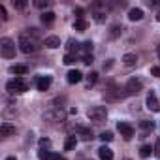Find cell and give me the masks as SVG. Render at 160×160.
<instances>
[{
  "instance_id": "1",
  "label": "cell",
  "mask_w": 160,
  "mask_h": 160,
  "mask_svg": "<svg viewBox=\"0 0 160 160\" xmlns=\"http://www.w3.org/2000/svg\"><path fill=\"white\" fill-rule=\"evenodd\" d=\"M17 45H19V49L23 53L30 55V53H36L40 49V40L30 32H21L19 38H17Z\"/></svg>"
},
{
  "instance_id": "2",
  "label": "cell",
  "mask_w": 160,
  "mask_h": 160,
  "mask_svg": "<svg viewBox=\"0 0 160 160\" xmlns=\"http://www.w3.org/2000/svg\"><path fill=\"white\" fill-rule=\"evenodd\" d=\"M6 89L12 94H15V92H27L28 91V83L25 81L23 77H15V79H12V81L6 83Z\"/></svg>"
},
{
  "instance_id": "3",
  "label": "cell",
  "mask_w": 160,
  "mask_h": 160,
  "mask_svg": "<svg viewBox=\"0 0 160 160\" xmlns=\"http://www.w3.org/2000/svg\"><path fill=\"white\" fill-rule=\"evenodd\" d=\"M87 117H89L92 122L100 124V122H104V121L108 119V111H106V108H102V106H94V108H91V109L87 111Z\"/></svg>"
},
{
  "instance_id": "4",
  "label": "cell",
  "mask_w": 160,
  "mask_h": 160,
  "mask_svg": "<svg viewBox=\"0 0 160 160\" xmlns=\"http://www.w3.org/2000/svg\"><path fill=\"white\" fill-rule=\"evenodd\" d=\"M0 53L4 58H13L15 57V42L10 38H2L0 40Z\"/></svg>"
},
{
  "instance_id": "5",
  "label": "cell",
  "mask_w": 160,
  "mask_h": 160,
  "mask_svg": "<svg viewBox=\"0 0 160 160\" xmlns=\"http://www.w3.org/2000/svg\"><path fill=\"white\" fill-rule=\"evenodd\" d=\"M141 89H143L141 79L132 77V79H128V83H126V87H124V94H126V96H132V94H138Z\"/></svg>"
},
{
  "instance_id": "6",
  "label": "cell",
  "mask_w": 160,
  "mask_h": 160,
  "mask_svg": "<svg viewBox=\"0 0 160 160\" xmlns=\"http://www.w3.org/2000/svg\"><path fill=\"white\" fill-rule=\"evenodd\" d=\"M117 130L121 132V136L124 139H132V136H134V126L128 122H117Z\"/></svg>"
},
{
  "instance_id": "7",
  "label": "cell",
  "mask_w": 160,
  "mask_h": 160,
  "mask_svg": "<svg viewBox=\"0 0 160 160\" xmlns=\"http://www.w3.org/2000/svg\"><path fill=\"white\" fill-rule=\"evenodd\" d=\"M66 79H68L70 85H75V83H79V81L83 79V73L79 72V70H70V72L66 73Z\"/></svg>"
},
{
  "instance_id": "8",
  "label": "cell",
  "mask_w": 160,
  "mask_h": 160,
  "mask_svg": "<svg viewBox=\"0 0 160 160\" xmlns=\"http://www.w3.org/2000/svg\"><path fill=\"white\" fill-rule=\"evenodd\" d=\"M147 108L152 109V111H160V102H158V98H156V94L152 91L147 94Z\"/></svg>"
},
{
  "instance_id": "9",
  "label": "cell",
  "mask_w": 160,
  "mask_h": 160,
  "mask_svg": "<svg viewBox=\"0 0 160 160\" xmlns=\"http://www.w3.org/2000/svg\"><path fill=\"white\" fill-rule=\"evenodd\" d=\"M75 132H77V136L81 138L83 141H91L94 136H92V132L89 130V128H85V126H75Z\"/></svg>"
},
{
  "instance_id": "10",
  "label": "cell",
  "mask_w": 160,
  "mask_h": 160,
  "mask_svg": "<svg viewBox=\"0 0 160 160\" xmlns=\"http://www.w3.org/2000/svg\"><path fill=\"white\" fill-rule=\"evenodd\" d=\"M13 134H15V126L10 124V122H2V126H0V136L6 139V138H10Z\"/></svg>"
},
{
  "instance_id": "11",
  "label": "cell",
  "mask_w": 160,
  "mask_h": 160,
  "mask_svg": "<svg viewBox=\"0 0 160 160\" xmlns=\"http://www.w3.org/2000/svg\"><path fill=\"white\" fill-rule=\"evenodd\" d=\"M36 87H38V91L45 92V91L51 87V77H47V75H43V77H38V81H36Z\"/></svg>"
},
{
  "instance_id": "12",
  "label": "cell",
  "mask_w": 160,
  "mask_h": 160,
  "mask_svg": "<svg viewBox=\"0 0 160 160\" xmlns=\"http://www.w3.org/2000/svg\"><path fill=\"white\" fill-rule=\"evenodd\" d=\"M98 154H100V160H113V151L106 145H102L98 149Z\"/></svg>"
},
{
  "instance_id": "13",
  "label": "cell",
  "mask_w": 160,
  "mask_h": 160,
  "mask_svg": "<svg viewBox=\"0 0 160 160\" xmlns=\"http://www.w3.org/2000/svg\"><path fill=\"white\" fill-rule=\"evenodd\" d=\"M45 47H49V49L60 47V38H57V36H47V38H45Z\"/></svg>"
},
{
  "instance_id": "14",
  "label": "cell",
  "mask_w": 160,
  "mask_h": 160,
  "mask_svg": "<svg viewBox=\"0 0 160 160\" xmlns=\"http://www.w3.org/2000/svg\"><path fill=\"white\" fill-rule=\"evenodd\" d=\"M10 72L21 77V75L28 73V66H25V64H15V66H12V68H10Z\"/></svg>"
},
{
  "instance_id": "15",
  "label": "cell",
  "mask_w": 160,
  "mask_h": 160,
  "mask_svg": "<svg viewBox=\"0 0 160 160\" xmlns=\"http://www.w3.org/2000/svg\"><path fill=\"white\" fill-rule=\"evenodd\" d=\"M143 17V10L141 8H132L130 12H128V19L130 21H139Z\"/></svg>"
},
{
  "instance_id": "16",
  "label": "cell",
  "mask_w": 160,
  "mask_h": 160,
  "mask_svg": "<svg viewBox=\"0 0 160 160\" xmlns=\"http://www.w3.org/2000/svg\"><path fill=\"white\" fill-rule=\"evenodd\" d=\"M136 62H138V55H134V53H126L122 57V64H126V66H134Z\"/></svg>"
},
{
  "instance_id": "17",
  "label": "cell",
  "mask_w": 160,
  "mask_h": 160,
  "mask_svg": "<svg viewBox=\"0 0 160 160\" xmlns=\"http://www.w3.org/2000/svg\"><path fill=\"white\" fill-rule=\"evenodd\" d=\"M75 145H77V136H68L66 141H64V149L72 151V149H75Z\"/></svg>"
},
{
  "instance_id": "18",
  "label": "cell",
  "mask_w": 160,
  "mask_h": 160,
  "mask_svg": "<svg viewBox=\"0 0 160 160\" xmlns=\"http://www.w3.org/2000/svg\"><path fill=\"white\" fill-rule=\"evenodd\" d=\"M87 27H89V25H87L85 19H75V23H73V28H75L77 32H85Z\"/></svg>"
},
{
  "instance_id": "19",
  "label": "cell",
  "mask_w": 160,
  "mask_h": 160,
  "mask_svg": "<svg viewBox=\"0 0 160 160\" xmlns=\"http://www.w3.org/2000/svg\"><path fill=\"white\" fill-rule=\"evenodd\" d=\"M152 151H154V147H151V145H141V147H139V156H141V158H149Z\"/></svg>"
},
{
  "instance_id": "20",
  "label": "cell",
  "mask_w": 160,
  "mask_h": 160,
  "mask_svg": "<svg viewBox=\"0 0 160 160\" xmlns=\"http://www.w3.org/2000/svg\"><path fill=\"white\" fill-rule=\"evenodd\" d=\"M139 126H141L143 132H152L154 130V121H141Z\"/></svg>"
},
{
  "instance_id": "21",
  "label": "cell",
  "mask_w": 160,
  "mask_h": 160,
  "mask_svg": "<svg viewBox=\"0 0 160 160\" xmlns=\"http://www.w3.org/2000/svg\"><path fill=\"white\" fill-rule=\"evenodd\" d=\"M85 79H87V87H92V85L98 81V73H96V72H91Z\"/></svg>"
},
{
  "instance_id": "22",
  "label": "cell",
  "mask_w": 160,
  "mask_h": 160,
  "mask_svg": "<svg viewBox=\"0 0 160 160\" xmlns=\"http://www.w3.org/2000/svg\"><path fill=\"white\" fill-rule=\"evenodd\" d=\"M42 21H43L45 25L53 23V21H55V13H53V12H43V13H42Z\"/></svg>"
},
{
  "instance_id": "23",
  "label": "cell",
  "mask_w": 160,
  "mask_h": 160,
  "mask_svg": "<svg viewBox=\"0 0 160 160\" xmlns=\"http://www.w3.org/2000/svg\"><path fill=\"white\" fill-rule=\"evenodd\" d=\"M38 158L40 160H51L53 158V152H49L47 149H40L38 151Z\"/></svg>"
},
{
  "instance_id": "24",
  "label": "cell",
  "mask_w": 160,
  "mask_h": 160,
  "mask_svg": "<svg viewBox=\"0 0 160 160\" xmlns=\"http://www.w3.org/2000/svg\"><path fill=\"white\" fill-rule=\"evenodd\" d=\"M122 30H124V28H122L121 25H113V27H111V32H109V36H111V38H119Z\"/></svg>"
},
{
  "instance_id": "25",
  "label": "cell",
  "mask_w": 160,
  "mask_h": 160,
  "mask_svg": "<svg viewBox=\"0 0 160 160\" xmlns=\"http://www.w3.org/2000/svg\"><path fill=\"white\" fill-rule=\"evenodd\" d=\"M66 49H68V55H72V51H77V49H79V43H75L73 40H68Z\"/></svg>"
},
{
  "instance_id": "26",
  "label": "cell",
  "mask_w": 160,
  "mask_h": 160,
  "mask_svg": "<svg viewBox=\"0 0 160 160\" xmlns=\"http://www.w3.org/2000/svg\"><path fill=\"white\" fill-rule=\"evenodd\" d=\"M100 139H102L104 143H108V141H111V139H113V132H109V130H106V132H102V134H100Z\"/></svg>"
},
{
  "instance_id": "27",
  "label": "cell",
  "mask_w": 160,
  "mask_h": 160,
  "mask_svg": "<svg viewBox=\"0 0 160 160\" xmlns=\"http://www.w3.org/2000/svg\"><path fill=\"white\" fill-rule=\"evenodd\" d=\"M106 17H108L106 12H94V21H96V23H104Z\"/></svg>"
},
{
  "instance_id": "28",
  "label": "cell",
  "mask_w": 160,
  "mask_h": 160,
  "mask_svg": "<svg viewBox=\"0 0 160 160\" xmlns=\"http://www.w3.org/2000/svg\"><path fill=\"white\" fill-rule=\"evenodd\" d=\"M13 8L15 10H25L27 8V2H25V0H13Z\"/></svg>"
},
{
  "instance_id": "29",
  "label": "cell",
  "mask_w": 160,
  "mask_h": 160,
  "mask_svg": "<svg viewBox=\"0 0 160 160\" xmlns=\"http://www.w3.org/2000/svg\"><path fill=\"white\" fill-rule=\"evenodd\" d=\"M81 49H83V53H85V55L92 53V42H85V43L81 45Z\"/></svg>"
},
{
  "instance_id": "30",
  "label": "cell",
  "mask_w": 160,
  "mask_h": 160,
  "mask_svg": "<svg viewBox=\"0 0 160 160\" xmlns=\"http://www.w3.org/2000/svg\"><path fill=\"white\" fill-rule=\"evenodd\" d=\"M62 62H64L66 66H70V64H73V62H75V57H73V55H68V53H66V55H64V58H62Z\"/></svg>"
},
{
  "instance_id": "31",
  "label": "cell",
  "mask_w": 160,
  "mask_h": 160,
  "mask_svg": "<svg viewBox=\"0 0 160 160\" xmlns=\"http://www.w3.org/2000/svg\"><path fill=\"white\" fill-rule=\"evenodd\" d=\"M34 6H36V8H40V10H43V8H47V6H49V2H47V0H36Z\"/></svg>"
},
{
  "instance_id": "32",
  "label": "cell",
  "mask_w": 160,
  "mask_h": 160,
  "mask_svg": "<svg viewBox=\"0 0 160 160\" xmlns=\"http://www.w3.org/2000/svg\"><path fill=\"white\" fill-rule=\"evenodd\" d=\"M40 147H42V149H49V147H51V141H49L47 138H42V139H40Z\"/></svg>"
},
{
  "instance_id": "33",
  "label": "cell",
  "mask_w": 160,
  "mask_h": 160,
  "mask_svg": "<svg viewBox=\"0 0 160 160\" xmlns=\"http://www.w3.org/2000/svg\"><path fill=\"white\" fill-rule=\"evenodd\" d=\"M151 75L160 77V66H152V68H151Z\"/></svg>"
},
{
  "instance_id": "34",
  "label": "cell",
  "mask_w": 160,
  "mask_h": 160,
  "mask_svg": "<svg viewBox=\"0 0 160 160\" xmlns=\"http://www.w3.org/2000/svg\"><path fill=\"white\" fill-rule=\"evenodd\" d=\"M0 17H2V21L8 19V13H6V8L4 6H0Z\"/></svg>"
},
{
  "instance_id": "35",
  "label": "cell",
  "mask_w": 160,
  "mask_h": 160,
  "mask_svg": "<svg viewBox=\"0 0 160 160\" xmlns=\"http://www.w3.org/2000/svg\"><path fill=\"white\" fill-rule=\"evenodd\" d=\"M154 156L156 158H160V139L156 141V145H154Z\"/></svg>"
},
{
  "instance_id": "36",
  "label": "cell",
  "mask_w": 160,
  "mask_h": 160,
  "mask_svg": "<svg viewBox=\"0 0 160 160\" xmlns=\"http://www.w3.org/2000/svg\"><path fill=\"white\" fill-rule=\"evenodd\" d=\"M83 62L91 66V64H92V55H85V57H83Z\"/></svg>"
},
{
  "instance_id": "37",
  "label": "cell",
  "mask_w": 160,
  "mask_h": 160,
  "mask_svg": "<svg viewBox=\"0 0 160 160\" xmlns=\"http://www.w3.org/2000/svg\"><path fill=\"white\" fill-rule=\"evenodd\" d=\"M75 15H77V19H83V10L81 8H75V12H73Z\"/></svg>"
},
{
  "instance_id": "38",
  "label": "cell",
  "mask_w": 160,
  "mask_h": 160,
  "mask_svg": "<svg viewBox=\"0 0 160 160\" xmlns=\"http://www.w3.org/2000/svg\"><path fill=\"white\" fill-rule=\"evenodd\" d=\"M51 160H66V158H64L62 154H53V158H51Z\"/></svg>"
},
{
  "instance_id": "39",
  "label": "cell",
  "mask_w": 160,
  "mask_h": 160,
  "mask_svg": "<svg viewBox=\"0 0 160 160\" xmlns=\"http://www.w3.org/2000/svg\"><path fill=\"white\" fill-rule=\"evenodd\" d=\"M156 55H158V58H160V45H156Z\"/></svg>"
},
{
  "instance_id": "40",
  "label": "cell",
  "mask_w": 160,
  "mask_h": 160,
  "mask_svg": "<svg viewBox=\"0 0 160 160\" xmlns=\"http://www.w3.org/2000/svg\"><path fill=\"white\" fill-rule=\"evenodd\" d=\"M6 160H17V158H15V156H8Z\"/></svg>"
},
{
  "instance_id": "41",
  "label": "cell",
  "mask_w": 160,
  "mask_h": 160,
  "mask_svg": "<svg viewBox=\"0 0 160 160\" xmlns=\"http://www.w3.org/2000/svg\"><path fill=\"white\" fill-rule=\"evenodd\" d=\"M156 21H158V23H160V12H158V13H156Z\"/></svg>"
},
{
  "instance_id": "42",
  "label": "cell",
  "mask_w": 160,
  "mask_h": 160,
  "mask_svg": "<svg viewBox=\"0 0 160 160\" xmlns=\"http://www.w3.org/2000/svg\"><path fill=\"white\" fill-rule=\"evenodd\" d=\"M124 160H130V158H124Z\"/></svg>"
}]
</instances>
